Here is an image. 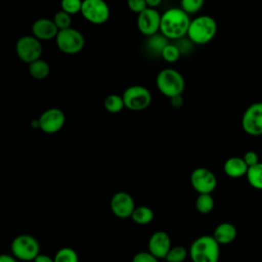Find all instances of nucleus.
<instances>
[{
	"instance_id": "nucleus-1",
	"label": "nucleus",
	"mask_w": 262,
	"mask_h": 262,
	"mask_svg": "<svg viewBox=\"0 0 262 262\" xmlns=\"http://www.w3.org/2000/svg\"><path fill=\"white\" fill-rule=\"evenodd\" d=\"M190 20L180 7L169 8L161 15L160 33L167 39L180 40L187 35Z\"/></svg>"
},
{
	"instance_id": "nucleus-2",
	"label": "nucleus",
	"mask_w": 262,
	"mask_h": 262,
	"mask_svg": "<svg viewBox=\"0 0 262 262\" xmlns=\"http://www.w3.org/2000/svg\"><path fill=\"white\" fill-rule=\"evenodd\" d=\"M188 255L192 262H219L220 245L212 235H201L191 243Z\"/></svg>"
},
{
	"instance_id": "nucleus-3",
	"label": "nucleus",
	"mask_w": 262,
	"mask_h": 262,
	"mask_svg": "<svg viewBox=\"0 0 262 262\" xmlns=\"http://www.w3.org/2000/svg\"><path fill=\"white\" fill-rule=\"evenodd\" d=\"M217 33V23L210 15H199L190 20L187 31L188 40L196 45L211 42Z\"/></svg>"
},
{
	"instance_id": "nucleus-4",
	"label": "nucleus",
	"mask_w": 262,
	"mask_h": 262,
	"mask_svg": "<svg viewBox=\"0 0 262 262\" xmlns=\"http://www.w3.org/2000/svg\"><path fill=\"white\" fill-rule=\"evenodd\" d=\"M156 85L163 95L172 98L182 94L185 88V81L180 72L167 68L160 71L157 75Z\"/></svg>"
},
{
	"instance_id": "nucleus-5",
	"label": "nucleus",
	"mask_w": 262,
	"mask_h": 262,
	"mask_svg": "<svg viewBox=\"0 0 262 262\" xmlns=\"http://www.w3.org/2000/svg\"><path fill=\"white\" fill-rule=\"evenodd\" d=\"M11 255L18 261H34L40 254V244L31 234H19L15 236L10 245Z\"/></svg>"
},
{
	"instance_id": "nucleus-6",
	"label": "nucleus",
	"mask_w": 262,
	"mask_h": 262,
	"mask_svg": "<svg viewBox=\"0 0 262 262\" xmlns=\"http://www.w3.org/2000/svg\"><path fill=\"white\" fill-rule=\"evenodd\" d=\"M125 103V107L139 112L147 108L151 103L150 91L141 85H133L128 87L122 95Z\"/></svg>"
},
{
	"instance_id": "nucleus-7",
	"label": "nucleus",
	"mask_w": 262,
	"mask_h": 262,
	"mask_svg": "<svg viewBox=\"0 0 262 262\" xmlns=\"http://www.w3.org/2000/svg\"><path fill=\"white\" fill-rule=\"evenodd\" d=\"M55 41L58 49L66 54H76L80 52L85 45L83 34L72 27L59 31Z\"/></svg>"
},
{
	"instance_id": "nucleus-8",
	"label": "nucleus",
	"mask_w": 262,
	"mask_h": 262,
	"mask_svg": "<svg viewBox=\"0 0 262 262\" xmlns=\"http://www.w3.org/2000/svg\"><path fill=\"white\" fill-rule=\"evenodd\" d=\"M15 51L21 61L30 64L31 62L41 58L43 48L41 41H39L33 35H26L16 41Z\"/></svg>"
},
{
	"instance_id": "nucleus-9",
	"label": "nucleus",
	"mask_w": 262,
	"mask_h": 262,
	"mask_svg": "<svg viewBox=\"0 0 262 262\" xmlns=\"http://www.w3.org/2000/svg\"><path fill=\"white\" fill-rule=\"evenodd\" d=\"M242 128L248 135H262V102L250 104L242 117Z\"/></svg>"
},
{
	"instance_id": "nucleus-10",
	"label": "nucleus",
	"mask_w": 262,
	"mask_h": 262,
	"mask_svg": "<svg viewBox=\"0 0 262 262\" xmlns=\"http://www.w3.org/2000/svg\"><path fill=\"white\" fill-rule=\"evenodd\" d=\"M190 184L199 194H211L216 189L217 178L211 170L199 167L190 174Z\"/></svg>"
},
{
	"instance_id": "nucleus-11",
	"label": "nucleus",
	"mask_w": 262,
	"mask_h": 262,
	"mask_svg": "<svg viewBox=\"0 0 262 262\" xmlns=\"http://www.w3.org/2000/svg\"><path fill=\"white\" fill-rule=\"evenodd\" d=\"M81 14L91 24L102 25L108 19L111 11L102 0H85L82 1Z\"/></svg>"
},
{
	"instance_id": "nucleus-12",
	"label": "nucleus",
	"mask_w": 262,
	"mask_h": 262,
	"mask_svg": "<svg viewBox=\"0 0 262 262\" xmlns=\"http://www.w3.org/2000/svg\"><path fill=\"white\" fill-rule=\"evenodd\" d=\"M66 116L60 108L50 107L43 112L39 119V128L47 134H53L58 132L64 125Z\"/></svg>"
},
{
	"instance_id": "nucleus-13",
	"label": "nucleus",
	"mask_w": 262,
	"mask_h": 262,
	"mask_svg": "<svg viewBox=\"0 0 262 262\" xmlns=\"http://www.w3.org/2000/svg\"><path fill=\"white\" fill-rule=\"evenodd\" d=\"M160 12L155 8H146L144 11L138 14L137 28L139 32L147 37L158 34L161 25Z\"/></svg>"
},
{
	"instance_id": "nucleus-14",
	"label": "nucleus",
	"mask_w": 262,
	"mask_h": 262,
	"mask_svg": "<svg viewBox=\"0 0 262 262\" xmlns=\"http://www.w3.org/2000/svg\"><path fill=\"white\" fill-rule=\"evenodd\" d=\"M110 206L113 214L120 219L130 218L135 209L133 198L126 191L116 192L111 199Z\"/></svg>"
},
{
	"instance_id": "nucleus-15",
	"label": "nucleus",
	"mask_w": 262,
	"mask_h": 262,
	"mask_svg": "<svg viewBox=\"0 0 262 262\" xmlns=\"http://www.w3.org/2000/svg\"><path fill=\"white\" fill-rule=\"evenodd\" d=\"M171 248V238L166 231H155L148 238L147 251L159 260L165 259Z\"/></svg>"
},
{
	"instance_id": "nucleus-16",
	"label": "nucleus",
	"mask_w": 262,
	"mask_h": 262,
	"mask_svg": "<svg viewBox=\"0 0 262 262\" xmlns=\"http://www.w3.org/2000/svg\"><path fill=\"white\" fill-rule=\"evenodd\" d=\"M58 32L53 19L50 18L41 17L32 25V34L39 41H47L56 38Z\"/></svg>"
},
{
	"instance_id": "nucleus-17",
	"label": "nucleus",
	"mask_w": 262,
	"mask_h": 262,
	"mask_svg": "<svg viewBox=\"0 0 262 262\" xmlns=\"http://www.w3.org/2000/svg\"><path fill=\"white\" fill-rule=\"evenodd\" d=\"M237 235L236 227L229 222H222L216 226L212 236L221 245H228L232 243Z\"/></svg>"
},
{
	"instance_id": "nucleus-18",
	"label": "nucleus",
	"mask_w": 262,
	"mask_h": 262,
	"mask_svg": "<svg viewBox=\"0 0 262 262\" xmlns=\"http://www.w3.org/2000/svg\"><path fill=\"white\" fill-rule=\"evenodd\" d=\"M223 171L225 175L230 178H241L246 176L248 172V166L244 162L243 158L231 157L224 162Z\"/></svg>"
},
{
	"instance_id": "nucleus-19",
	"label": "nucleus",
	"mask_w": 262,
	"mask_h": 262,
	"mask_svg": "<svg viewBox=\"0 0 262 262\" xmlns=\"http://www.w3.org/2000/svg\"><path fill=\"white\" fill-rule=\"evenodd\" d=\"M28 70H29V74L37 80H43L47 78L48 75L50 74L49 63L42 58L31 62L28 67Z\"/></svg>"
},
{
	"instance_id": "nucleus-20",
	"label": "nucleus",
	"mask_w": 262,
	"mask_h": 262,
	"mask_svg": "<svg viewBox=\"0 0 262 262\" xmlns=\"http://www.w3.org/2000/svg\"><path fill=\"white\" fill-rule=\"evenodd\" d=\"M154 216H155L154 211L149 207L139 206V207H135L130 218L136 224L146 225L154 220Z\"/></svg>"
},
{
	"instance_id": "nucleus-21",
	"label": "nucleus",
	"mask_w": 262,
	"mask_h": 262,
	"mask_svg": "<svg viewBox=\"0 0 262 262\" xmlns=\"http://www.w3.org/2000/svg\"><path fill=\"white\" fill-rule=\"evenodd\" d=\"M248 183L255 189L262 190V162L249 167L246 174Z\"/></svg>"
},
{
	"instance_id": "nucleus-22",
	"label": "nucleus",
	"mask_w": 262,
	"mask_h": 262,
	"mask_svg": "<svg viewBox=\"0 0 262 262\" xmlns=\"http://www.w3.org/2000/svg\"><path fill=\"white\" fill-rule=\"evenodd\" d=\"M195 209L201 214H209L214 209V199L211 194H199L195 199Z\"/></svg>"
},
{
	"instance_id": "nucleus-23",
	"label": "nucleus",
	"mask_w": 262,
	"mask_h": 262,
	"mask_svg": "<svg viewBox=\"0 0 262 262\" xmlns=\"http://www.w3.org/2000/svg\"><path fill=\"white\" fill-rule=\"evenodd\" d=\"M104 107L107 112L116 114L121 112L125 107L124 99L121 95L118 94H110L104 99Z\"/></svg>"
},
{
	"instance_id": "nucleus-24",
	"label": "nucleus",
	"mask_w": 262,
	"mask_h": 262,
	"mask_svg": "<svg viewBox=\"0 0 262 262\" xmlns=\"http://www.w3.org/2000/svg\"><path fill=\"white\" fill-rule=\"evenodd\" d=\"M54 262H79L77 252L70 247L60 248L53 257Z\"/></svg>"
},
{
	"instance_id": "nucleus-25",
	"label": "nucleus",
	"mask_w": 262,
	"mask_h": 262,
	"mask_svg": "<svg viewBox=\"0 0 262 262\" xmlns=\"http://www.w3.org/2000/svg\"><path fill=\"white\" fill-rule=\"evenodd\" d=\"M168 44V39L165 38L162 34H156L154 36L148 37L147 41V47L149 50H151L154 53H158L161 55L162 50L164 47Z\"/></svg>"
},
{
	"instance_id": "nucleus-26",
	"label": "nucleus",
	"mask_w": 262,
	"mask_h": 262,
	"mask_svg": "<svg viewBox=\"0 0 262 262\" xmlns=\"http://www.w3.org/2000/svg\"><path fill=\"white\" fill-rule=\"evenodd\" d=\"M180 50L178 49L176 44L173 43H168L161 52L162 58L169 63L176 62L180 58Z\"/></svg>"
},
{
	"instance_id": "nucleus-27",
	"label": "nucleus",
	"mask_w": 262,
	"mask_h": 262,
	"mask_svg": "<svg viewBox=\"0 0 262 262\" xmlns=\"http://www.w3.org/2000/svg\"><path fill=\"white\" fill-rule=\"evenodd\" d=\"M188 255V251L183 246H175L170 249L165 260L167 262H183Z\"/></svg>"
},
{
	"instance_id": "nucleus-28",
	"label": "nucleus",
	"mask_w": 262,
	"mask_h": 262,
	"mask_svg": "<svg viewBox=\"0 0 262 262\" xmlns=\"http://www.w3.org/2000/svg\"><path fill=\"white\" fill-rule=\"evenodd\" d=\"M203 0H182L180 2V8L188 15L199 12L204 6Z\"/></svg>"
},
{
	"instance_id": "nucleus-29",
	"label": "nucleus",
	"mask_w": 262,
	"mask_h": 262,
	"mask_svg": "<svg viewBox=\"0 0 262 262\" xmlns=\"http://www.w3.org/2000/svg\"><path fill=\"white\" fill-rule=\"evenodd\" d=\"M53 21L55 24V26L57 27L58 31L61 30H66L71 28V24H72V16L70 14H68L67 12L59 10L57 11L54 16H53Z\"/></svg>"
},
{
	"instance_id": "nucleus-30",
	"label": "nucleus",
	"mask_w": 262,
	"mask_h": 262,
	"mask_svg": "<svg viewBox=\"0 0 262 262\" xmlns=\"http://www.w3.org/2000/svg\"><path fill=\"white\" fill-rule=\"evenodd\" d=\"M61 10L67 12L70 15L76 14L78 12H81L82 8V1L80 0H63L60 3Z\"/></svg>"
},
{
	"instance_id": "nucleus-31",
	"label": "nucleus",
	"mask_w": 262,
	"mask_h": 262,
	"mask_svg": "<svg viewBox=\"0 0 262 262\" xmlns=\"http://www.w3.org/2000/svg\"><path fill=\"white\" fill-rule=\"evenodd\" d=\"M131 262H159V259H157L148 251H142L136 253L132 257Z\"/></svg>"
},
{
	"instance_id": "nucleus-32",
	"label": "nucleus",
	"mask_w": 262,
	"mask_h": 262,
	"mask_svg": "<svg viewBox=\"0 0 262 262\" xmlns=\"http://www.w3.org/2000/svg\"><path fill=\"white\" fill-rule=\"evenodd\" d=\"M127 5L131 11L138 14L147 8L145 0H129L127 2Z\"/></svg>"
},
{
	"instance_id": "nucleus-33",
	"label": "nucleus",
	"mask_w": 262,
	"mask_h": 262,
	"mask_svg": "<svg viewBox=\"0 0 262 262\" xmlns=\"http://www.w3.org/2000/svg\"><path fill=\"white\" fill-rule=\"evenodd\" d=\"M243 160H244V162L246 163V165L248 166V168H249V167H252V166H254V165H256V164L259 163L258 155H257V152L254 151V150H248V151H246V152L244 154V156H243Z\"/></svg>"
},
{
	"instance_id": "nucleus-34",
	"label": "nucleus",
	"mask_w": 262,
	"mask_h": 262,
	"mask_svg": "<svg viewBox=\"0 0 262 262\" xmlns=\"http://www.w3.org/2000/svg\"><path fill=\"white\" fill-rule=\"evenodd\" d=\"M170 103H171V105H172L173 107H175V108L181 107L182 104H183V98H182L181 95L172 97V98H170Z\"/></svg>"
},
{
	"instance_id": "nucleus-35",
	"label": "nucleus",
	"mask_w": 262,
	"mask_h": 262,
	"mask_svg": "<svg viewBox=\"0 0 262 262\" xmlns=\"http://www.w3.org/2000/svg\"><path fill=\"white\" fill-rule=\"evenodd\" d=\"M33 262H54L53 258L50 257L49 255H46V254H39Z\"/></svg>"
},
{
	"instance_id": "nucleus-36",
	"label": "nucleus",
	"mask_w": 262,
	"mask_h": 262,
	"mask_svg": "<svg viewBox=\"0 0 262 262\" xmlns=\"http://www.w3.org/2000/svg\"><path fill=\"white\" fill-rule=\"evenodd\" d=\"M0 262H18L11 254H0Z\"/></svg>"
},
{
	"instance_id": "nucleus-37",
	"label": "nucleus",
	"mask_w": 262,
	"mask_h": 262,
	"mask_svg": "<svg viewBox=\"0 0 262 262\" xmlns=\"http://www.w3.org/2000/svg\"><path fill=\"white\" fill-rule=\"evenodd\" d=\"M145 2L148 8H155V9L161 4V0H145Z\"/></svg>"
}]
</instances>
